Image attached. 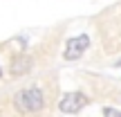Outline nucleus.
Masks as SVG:
<instances>
[{"instance_id":"f257e3e1","label":"nucleus","mask_w":121,"mask_h":117,"mask_svg":"<svg viewBox=\"0 0 121 117\" xmlns=\"http://www.w3.org/2000/svg\"><path fill=\"white\" fill-rule=\"evenodd\" d=\"M43 104H45V97L40 92V88H25L13 97V106L20 113H36L43 108Z\"/></svg>"},{"instance_id":"f03ea898","label":"nucleus","mask_w":121,"mask_h":117,"mask_svg":"<svg viewBox=\"0 0 121 117\" xmlns=\"http://www.w3.org/2000/svg\"><path fill=\"white\" fill-rule=\"evenodd\" d=\"M90 47V36L81 34V36H74L65 43V52H63V59L65 61H76L83 56V52Z\"/></svg>"},{"instance_id":"7ed1b4c3","label":"nucleus","mask_w":121,"mask_h":117,"mask_svg":"<svg viewBox=\"0 0 121 117\" xmlns=\"http://www.w3.org/2000/svg\"><path fill=\"white\" fill-rule=\"evenodd\" d=\"M85 104H87V97L83 95V92H65V95L60 97V101H58V108H60V113H65V115H74Z\"/></svg>"},{"instance_id":"20e7f679","label":"nucleus","mask_w":121,"mask_h":117,"mask_svg":"<svg viewBox=\"0 0 121 117\" xmlns=\"http://www.w3.org/2000/svg\"><path fill=\"white\" fill-rule=\"evenodd\" d=\"M29 68H31V59L27 56V54H18L16 59L11 61V77H20V74H25V72H29Z\"/></svg>"},{"instance_id":"39448f33","label":"nucleus","mask_w":121,"mask_h":117,"mask_svg":"<svg viewBox=\"0 0 121 117\" xmlns=\"http://www.w3.org/2000/svg\"><path fill=\"white\" fill-rule=\"evenodd\" d=\"M103 117H121V110H117V108H103Z\"/></svg>"},{"instance_id":"423d86ee","label":"nucleus","mask_w":121,"mask_h":117,"mask_svg":"<svg viewBox=\"0 0 121 117\" xmlns=\"http://www.w3.org/2000/svg\"><path fill=\"white\" fill-rule=\"evenodd\" d=\"M117 65H121V59H119V63H117Z\"/></svg>"},{"instance_id":"0eeeda50","label":"nucleus","mask_w":121,"mask_h":117,"mask_svg":"<svg viewBox=\"0 0 121 117\" xmlns=\"http://www.w3.org/2000/svg\"><path fill=\"white\" fill-rule=\"evenodd\" d=\"M0 77H2V72H0Z\"/></svg>"}]
</instances>
